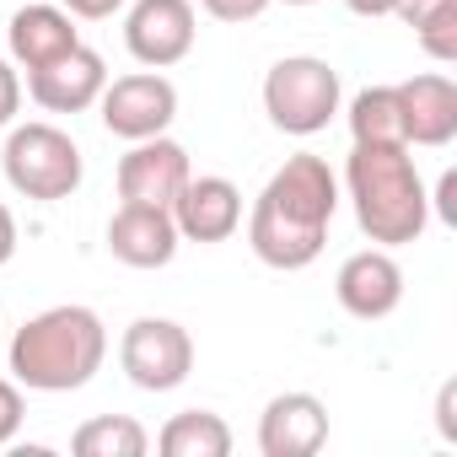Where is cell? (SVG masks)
Returning a JSON list of instances; mask_svg holds the SVG:
<instances>
[{"instance_id":"ba28073f","label":"cell","mask_w":457,"mask_h":457,"mask_svg":"<svg viewBox=\"0 0 457 457\" xmlns=\"http://www.w3.org/2000/svg\"><path fill=\"white\" fill-rule=\"evenodd\" d=\"M194 0H135L124 17V49L145 71H167L194 49Z\"/></svg>"},{"instance_id":"9a60e30c","label":"cell","mask_w":457,"mask_h":457,"mask_svg":"<svg viewBox=\"0 0 457 457\" xmlns=\"http://www.w3.org/2000/svg\"><path fill=\"white\" fill-rule=\"evenodd\" d=\"M398 108H403V140L441 151L457 135V87L441 71H425L414 81H398Z\"/></svg>"},{"instance_id":"44dd1931","label":"cell","mask_w":457,"mask_h":457,"mask_svg":"<svg viewBox=\"0 0 457 457\" xmlns=\"http://www.w3.org/2000/svg\"><path fill=\"white\" fill-rule=\"evenodd\" d=\"M28 420V403H22V382L17 377H0V446H12L17 430Z\"/></svg>"},{"instance_id":"603a6c76","label":"cell","mask_w":457,"mask_h":457,"mask_svg":"<svg viewBox=\"0 0 457 457\" xmlns=\"http://www.w3.org/2000/svg\"><path fill=\"white\" fill-rule=\"evenodd\" d=\"M17 108H22V76L12 60H0V129L17 124Z\"/></svg>"},{"instance_id":"5b68a950","label":"cell","mask_w":457,"mask_h":457,"mask_svg":"<svg viewBox=\"0 0 457 457\" xmlns=\"http://www.w3.org/2000/svg\"><path fill=\"white\" fill-rule=\"evenodd\" d=\"M339 71L318 54H286L264 76V113L280 135H318L339 113Z\"/></svg>"},{"instance_id":"30bf717a","label":"cell","mask_w":457,"mask_h":457,"mask_svg":"<svg viewBox=\"0 0 457 457\" xmlns=\"http://www.w3.org/2000/svg\"><path fill=\"white\" fill-rule=\"evenodd\" d=\"M334 296L361 323L393 318L398 302H403V270H398L393 248H361V253H350L339 264V275H334Z\"/></svg>"},{"instance_id":"d6986e66","label":"cell","mask_w":457,"mask_h":457,"mask_svg":"<svg viewBox=\"0 0 457 457\" xmlns=\"http://www.w3.org/2000/svg\"><path fill=\"white\" fill-rule=\"evenodd\" d=\"M350 140L355 145H409L403 140V108H398V87H366L350 103Z\"/></svg>"},{"instance_id":"7a4b0ae2","label":"cell","mask_w":457,"mask_h":457,"mask_svg":"<svg viewBox=\"0 0 457 457\" xmlns=\"http://www.w3.org/2000/svg\"><path fill=\"white\" fill-rule=\"evenodd\" d=\"M345 194L355 204V226L377 248L420 243L430 226V194L409 145H355L345 162Z\"/></svg>"},{"instance_id":"7c38bea8","label":"cell","mask_w":457,"mask_h":457,"mask_svg":"<svg viewBox=\"0 0 457 457\" xmlns=\"http://www.w3.org/2000/svg\"><path fill=\"white\" fill-rule=\"evenodd\" d=\"M328 441V403L318 393H275L259 414V452L264 457H312Z\"/></svg>"},{"instance_id":"e0dca14e","label":"cell","mask_w":457,"mask_h":457,"mask_svg":"<svg viewBox=\"0 0 457 457\" xmlns=\"http://www.w3.org/2000/svg\"><path fill=\"white\" fill-rule=\"evenodd\" d=\"M156 452L162 457H226L232 452V425L210 409H183L162 425Z\"/></svg>"},{"instance_id":"5bb4252c","label":"cell","mask_w":457,"mask_h":457,"mask_svg":"<svg viewBox=\"0 0 457 457\" xmlns=\"http://www.w3.org/2000/svg\"><path fill=\"white\" fill-rule=\"evenodd\" d=\"M178 220L162 204H119L108 220V253L129 270H167L178 259Z\"/></svg>"},{"instance_id":"7402d4cb","label":"cell","mask_w":457,"mask_h":457,"mask_svg":"<svg viewBox=\"0 0 457 457\" xmlns=\"http://www.w3.org/2000/svg\"><path fill=\"white\" fill-rule=\"evenodd\" d=\"M275 0H199V12L215 22H259Z\"/></svg>"},{"instance_id":"ac0fdd59","label":"cell","mask_w":457,"mask_h":457,"mask_svg":"<svg viewBox=\"0 0 457 457\" xmlns=\"http://www.w3.org/2000/svg\"><path fill=\"white\" fill-rule=\"evenodd\" d=\"M393 17L403 28H414V44L436 65H452L457 60V0H398Z\"/></svg>"},{"instance_id":"9c48e42d","label":"cell","mask_w":457,"mask_h":457,"mask_svg":"<svg viewBox=\"0 0 457 457\" xmlns=\"http://www.w3.org/2000/svg\"><path fill=\"white\" fill-rule=\"evenodd\" d=\"M188 178H194L188 151L178 140H167V135L135 140L119 156V199L124 204H162V210H172V199L183 194Z\"/></svg>"},{"instance_id":"8fae6325","label":"cell","mask_w":457,"mask_h":457,"mask_svg":"<svg viewBox=\"0 0 457 457\" xmlns=\"http://www.w3.org/2000/svg\"><path fill=\"white\" fill-rule=\"evenodd\" d=\"M103 87H108V65H103V54L87 49V44H76L71 54H60V60L28 71V97H33L44 113H87V108H97Z\"/></svg>"},{"instance_id":"d4e9b609","label":"cell","mask_w":457,"mask_h":457,"mask_svg":"<svg viewBox=\"0 0 457 457\" xmlns=\"http://www.w3.org/2000/svg\"><path fill=\"white\" fill-rule=\"evenodd\" d=\"M60 6H65L76 22H108V17L124 6V0H60Z\"/></svg>"},{"instance_id":"cb8c5ba5","label":"cell","mask_w":457,"mask_h":457,"mask_svg":"<svg viewBox=\"0 0 457 457\" xmlns=\"http://www.w3.org/2000/svg\"><path fill=\"white\" fill-rule=\"evenodd\" d=\"M436 430L441 441H457V382H441L436 393Z\"/></svg>"},{"instance_id":"8992f818","label":"cell","mask_w":457,"mask_h":457,"mask_svg":"<svg viewBox=\"0 0 457 457\" xmlns=\"http://www.w3.org/2000/svg\"><path fill=\"white\" fill-rule=\"evenodd\" d=\"M119 366L140 393H172L194 371V339L172 318H135L119 339Z\"/></svg>"},{"instance_id":"484cf974","label":"cell","mask_w":457,"mask_h":457,"mask_svg":"<svg viewBox=\"0 0 457 457\" xmlns=\"http://www.w3.org/2000/svg\"><path fill=\"white\" fill-rule=\"evenodd\" d=\"M12 259H17V215L0 204V270H6Z\"/></svg>"},{"instance_id":"ffe728a7","label":"cell","mask_w":457,"mask_h":457,"mask_svg":"<svg viewBox=\"0 0 457 457\" xmlns=\"http://www.w3.org/2000/svg\"><path fill=\"white\" fill-rule=\"evenodd\" d=\"M76 457H145L151 452V430L129 414H97L71 436Z\"/></svg>"},{"instance_id":"2e32d148","label":"cell","mask_w":457,"mask_h":457,"mask_svg":"<svg viewBox=\"0 0 457 457\" xmlns=\"http://www.w3.org/2000/svg\"><path fill=\"white\" fill-rule=\"evenodd\" d=\"M6 44H12V65L22 71H38L60 54H71L81 44V28L65 6H22L6 28Z\"/></svg>"},{"instance_id":"83f0119b","label":"cell","mask_w":457,"mask_h":457,"mask_svg":"<svg viewBox=\"0 0 457 457\" xmlns=\"http://www.w3.org/2000/svg\"><path fill=\"white\" fill-rule=\"evenodd\" d=\"M286 6H312V0H286Z\"/></svg>"},{"instance_id":"6da1fadb","label":"cell","mask_w":457,"mask_h":457,"mask_svg":"<svg viewBox=\"0 0 457 457\" xmlns=\"http://www.w3.org/2000/svg\"><path fill=\"white\" fill-rule=\"evenodd\" d=\"M334 215H339L334 167L323 156H312V151H296L270 172V183L253 199L248 248L259 253V264H270L280 275H296V270L318 264Z\"/></svg>"},{"instance_id":"3957f363","label":"cell","mask_w":457,"mask_h":457,"mask_svg":"<svg viewBox=\"0 0 457 457\" xmlns=\"http://www.w3.org/2000/svg\"><path fill=\"white\" fill-rule=\"evenodd\" d=\"M103 355H108V328L92 307L76 302L28 318L6 350L12 377L28 393H76L103 371Z\"/></svg>"},{"instance_id":"52a82bcc","label":"cell","mask_w":457,"mask_h":457,"mask_svg":"<svg viewBox=\"0 0 457 457\" xmlns=\"http://www.w3.org/2000/svg\"><path fill=\"white\" fill-rule=\"evenodd\" d=\"M97 113H103L108 135H119V140L135 145V140L167 135V124L178 119V87L162 71H135V76H119V81L103 87Z\"/></svg>"},{"instance_id":"277c9868","label":"cell","mask_w":457,"mask_h":457,"mask_svg":"<svg viewBox=\"0 0 457 457\" xmlns=\"http://www.w3.org/2000/svg\"><path fill=\"white\" fill-rule=\"evenodd\" d=\"M0 167H6V183L22 199H38V204L71 199L81 188V178H87L81 145L60 124H12L6 151H0Z\"/></svg>"},{"instance_id":"4fadbf2b","label":"cell","mask_w":457,"mask_h":457,"mask_svg":"<svg viewBox=\"0 0 457 457\" xmlns=\"http://www.w3.org/2000/svg\"><path fill=\"white\" fill-rule=\"evenodd\" d=\"M172 220L183 243H226L243 226V188L220 172L188 178L183 194L172 199Z\"/></svg>"},{"instance_id":"4316f807","label":"cell","mask_w":457,"mask_h":457,"mask_svg":"<svg viewBox=\"0 0 457 457\" xmlns=\"http://www.w3.org/2000/svg\"><path fill=\"white\" fill-rule=\"evenodd\" d=\"M345 6H350L355 17H393L398 0H345Z\"/></svg>"}]
</instances>
